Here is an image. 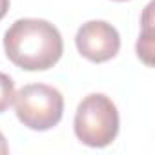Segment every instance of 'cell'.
Here are the masks:
<instances>
[{
  "label": "cell",
  "instance_id": "2",
  "mask_svg": "<svg viewBox=\"0 0 155 155\" xmlns=\"http://www.w3.org/2000/svg\"><path fill=\"white\" fill-rule=\"evenodd\" d=\"M73 130L77 139L86 146H110L119 135V111L115 102L104 93L84 97L77 108Z\"/></svg>",
  "mask_w": 155,
  "mask_h": 155
},
{
  "label": "cell",
  "instance_id": "3",
  "mask_svg": "<svg viewBox=\"0 0 155 155\" xmlns=\"http://www.w3.org/2000/svg\"><path fill=\"white\" fill-rule=\"evenodd\" d=\"M15 113L18 120L35 131L55 128L64 113L62 93L48 84H26L15 93Z\"/></svg>",
  "mask_w": 155,
  "mask_h": 155
},
{
  "label": "cell",
  "instance_id": "6",
  "mask_svg": "<svg viewBox=\"0 0 155 155\" xmlns=\"http://www.w3.org/2000/svg\"><path fill=\"white\" fill-rule=\"evenodd\" d=\"M15 99V82L9 75L0 71V113H4Z\"/></svg>",
  "mask_w": 155,
  "mask_h": 155
},
{
  "label": "cell",
  "instance_id": "9",
  "mask_svg": "<svg viewBox=\"0 0 155 155\" xmlns=\"http://www.w3.org/2000/svg\"><path fill=\"white\" fill-rule=\"evenodd\" d=\"M115 2H126V0H115Z\"/></svg>",
  "mask_w": 155,
  "mask_h": 155
},
{
  "label": "cell",
  "instance_id": "1",
  "mask_svg": "<svg viewBox=\"0 0 155 155\" xmlns=\"http://www.w3.org/2000/svg\"><path fill=\"white\" fill-rule=\"evenodd\" d=\"M8 58L26 71H46L53 68L64 51L60 31L42 18H20L4 35Z\"/></svg>",
  "mask_w": 155,
  "mask_h": 155
},
{
  "label": "cell",
  "instance_id": "4",
  "mask_svg": "<svg viewBox=\"0 0 155 155\" xmlns=\"http://www.w3.org/2000/svg\"><path fill=\"white\" fill-rule=\"evenodd\" d=\"M79 53L90 62L101 64L111 60L120 49L119 31L104 20H90L82 24L75 35Z\"/></svg>",
  "mask_w": 155,
  "mask_h": 155
},
{
  "label": "cell",
  "instance_id": "5",
  "mask_svg": "<svg viewBox=\"0 0 155 155\" xmlns=\"http://www.w3.org/2000/svg\"><path fill=\"white\" fill-rule=\"evenodd\" d=\"M151 37H153V33H151V4H150L146 8V11H144V31L140 33L139 42H137V55L148 66L153 64V60H151V55H153V40H151Z\"/></svg>",
  "mask_w": 155,
  "mask_h": 155
},
{
  "label": "cell",
  "instance_id": "7",
  "mask_svg": "<svg viewBox=\"0 0 155 155\" xmlns=\"http://www.w3.org/2000/svg\"><path fill=\"white\" fill-rule=\"evenodd\" d=\"M6 153H9V146L6 142V137L2 135V131H0V155H6Z\"/></svg>",
  "mask_w": 155,
  "mask_h": 155
},
{
  "label": "cell",
  "instance_id": "8",
  "mask_svg": "<svg viewBox=\"0 0 155 155\" xmlns=\"http://www.w3.org/2000/svg\"><path fill=\"white\" fill-rule=\"evenodd\" d=\"M9 0H0V20H2L4 17H6V13H8V9H9Z\"/></svg>",
  "mask_w": 155,
  "mask_h": 155
}]
</instances>
